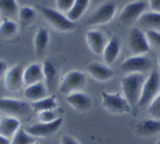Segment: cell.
I'll return each instance as SVG.
<instances>
[{"mask_svg":"<svg viewBox=\"0 0 160 144\" xmlns=\"http://www.w3.org/2000/svg\"><path fill=\"white\" fill-rule=\"evenodd\" d=\"M87 84L85 73L80 70H71L68 72L61 79L59 85L60 94L67 96L72 93L81 91Z\"/></svg>","mask_w":160,"mask_h":144,"instance_id":"5","label":"cell"},{"mask_svg":"<svg viewBox=\"0 0 160 144\" xmlns=\"http://www.w3.org/2000/svg\"><path fill=\"white\" fill-rule=\"evenodd\" d=\"M160 92V75L157 71H152L145 79L142 87L138 107L147 108L151 104Z\"/></svg>","mask_w":160,"mask_h":144,"instance_id":"4","label":"cell"},{"mask_svg":"<svg viewBox=\"0 0 160 144\" xmlns=\"http://www.w3.org/2000/svg\"><path fill=\"white\" fill-rule=\"evenodd\" d=\"M59 117L57 116V113L56 110H48L41 112L38 113V118L39 122H50L57 119Z\"/></svg>","mask_w":160,"mask_h":144,"instance_id":"32","label":"cell"},{"mask_svg":"<svg viewBox=\"0 0 160 144\" xmlns=\"http://www.w3.org/2000/svg\"><path fill=\"white\" fill-rule=\"evenodd\" d=\"M0 121H1V118H0Z\"/></svg>","mask_w":160,"mask_h":144,"instance_id":"41","label":"cell"},{"mask_svg":"<svg viewBox=\"0 0 160 144\" xmlns=\"http://www.w3.org/2000/svg\"><path fill=\"white\" fill-rule=\"evenodd\" d=\"M31 104L21 99L0 98V112L7 116H25L31 113Z\"/></svg>","mask_w":160,"mask_h":144,"instance_id":"7","label":"cell"},{"mask_svg":"<svg viewBox=\"0 0 160 144\" xmlns=\"http://www.w3.org/2000/svg\"><path fill=\"white\" fill-rule=\"evenodd\" d=\"M101 97L103 108L112 115H124L131 112L132 107L120 93L103 91Z\"/></svg>","mask_w":160,"mask_h":144,"instance_id":"3","label":"cell"},{"mask_svg":"<svg viewBox=\"0 0 160 144\" xmlns=\"http://www.w3.org/2000/svg\"><path fill=\"white\" fill-rule=\"evenodd\" d=\"M0 144H10V140L0 134Z\"/></svg>","mask_w":160,"mask_h":144,"instance_id":"37","label":"cell"},{"mask_svg":"<svg viewBox=\"0 0 160 144\" xmlns=\"http://www.w3.org/2000/svg\"><path fill=\"white\" fill-rule=\"evenodd\" d=\"M158 65H159V71H160V54L158 56Z\"/></svg>","mask_w":160,"mask_h":144,"instance_id":"38","label":"cell"},{"mask_svg":"<svg viewBox=\"0 0 160 144\" xmlns=\"http://www.w3.org/2000/svg\"><path fill=\"white\" fill-rule=\"evenodd\" d=\"M47 90L48 88L46 85L43 81H42L27 86L23 92V95L27 100L33 102L47 97Z\"/></svg>","mask_w":160,"mask_h":144,"instance_id":"20","label":"cell"},{"mask_svg":"<svg viewBox=\"0 0 160 144\" xmlns=\"http://www.w3.org/2000/svg\"><path fill=\"white\" fill-rule=\"evenodd\" d=\"M91 0H75L72 9L67 13V16L73 22H77L82 17L88 8Z\"/></svg>","mask_w":160,"mask_h":144,"instance_id":"24","label":"cell"},{"mask_svg":"<svg viewBox=\"0 0 160 144\" xmlns=\"http://www.w3.org/2000/svg\"><path fill=\"white\" fill-rule=\"evenodd\" d=\"M66 101L70 107L79 112H88L93 106V101L90 95L81 90L66 96Z\"/></svg>","mask_w":160,"mask_h":144,"instance_id":"13","label":"cell"},{"mask_svg":"<svg viewBox=\"0 0 160 144\" xmlns=\"http://www.w3.org/2000/svg\"><path fill=\"white\" fill-rule=\"evenodd\" d=\"M128 48L134 55H145L150 51V44L145 32L141 28L133 27L128 35Z\"/></svg>","mask_w":160,"mask_h":144,"instance_id":"9","label":"cell"},{"mask_svg":"<svg viewBox=\"0 0 160 144\" xmlns=\"http://www.w3.org/2000/svg\"><path fill=\"white\" fill-rule=\"evenodd\" d=\"M18 18L20 24L23 26H27L32 23L36 18V11L31 6H22L19 9Z\"/></svg>","mask_w":160,"mask_h":144,"instance_id":"26","label":"cell"},{"mask_svg":"<svg viewBox=\"0 0 160 144\" xmlns=\"http://www.w3.org/2000/svg\"><path fill=\"white\" fill-rule=\"evenodd\" d=\"M85 41L91 51L97 55H102L108 41L102 31L95 29L89 30L86 32Z\"/></svg>","mask_w":160,"mask_h":144,"instance_id":"15","label":"cell"},{"mask_svg":"<svg viewBox=\"0 0 160 144\" xmlns=\"http://www.w3.org/2000/svg\"><path fill=\"white\" fill-rule=\"evenodd\" d=\"M147 3L142 0H136L128 3L120 12L119 20L123 23L138 21L141 16L145 12Z\"/></svg>","mask_w":160,"mask_h":144,"instance_id":"11","label":"cell"},{"mask_svg":"<svg viewBox=\"0 0 160 144\" xmlns=\"http://www.w3.org/2000/svg\"><path fill=\"white\" fill-rule=\"evenodd\" d=\"M20 128V122L16 117L6 116L0 121V134L11 140Z\"/></svg>","mask_w":160,"mask_h":144,"instance_id":"19","label":"cell"},{"mask_svg":"<svg viewBox=\"0 0 160 144\" xmlns=\"http://www.w3.org/2000/svg\"><path fill=\"white\" fill-rule=\"evenodd\" d=\"M49 33L46 28L41 26L38 29L34 37V48L38 56L44 54L49 43Z\"/></svg>","mask_w":160,"mask_h":144,"instance_id":"21","label":"cell"},{"mask_svg":"<svg viewBox=\"0 0 160 144\" xmlns=\"http://www.w3.org/2000/svg\"><path fill=\"white\" fill-rule=\"evenodd\" d=\"M23 70L24 69L20 65H14L8 69L4 76V86L8 91L16 93L24 85Z\"/></svg>","mask_w":160,"mask_h":144,"instance_id":"12","label":"cell"},{"mask_svg":"<svg viewBox=\"0 0 160 144\" xmlns=\"http://www.w3.org/2000/svg\"><path fill=\"white\" fill-rule=\"evenodd\" d=\"M152 67V61L145 55H132L127 58L120 64L122 72L130 73H142L148 72Z\"/></svg>","mask_w":160,"mask_h":144,"instance_id":"10","label":"cell"},{"mask_svg":"<svg viewBox=\"0 0 160 144\" xmlns=\"http://www.w3.org/2000/svg\"><path fill=\"white\" fill-rule=\"evenodd\" d=\"M145 79L142 73H130L121 79L123 95L132 108L138 106Z\"/></svg>","mask_w":160,"mask_h":144,"instance_id":"1","label":"cell"},{"mask_svg":"<svg viewBox=\"0 0 160 144\" xmlns=\"http://www.w3.org/2000/svg\"><path fill=\"white\" fill-rule=\"evenodd\" d=\"M18 11L17 0H0V12L6 17H12L18 13Z\"/></svg>","mask_w":160,"mask_h":144,"instance_id":"29","label":"cell"},{"mask_svg":"<svg viewBox=\"0 0 160 144\" xmlns=\"http://www.w3.org/2000/svg\"><path fill=\"white\" fill-rule=\"evenodd\" d=\"M42 71H43V77L45 84L47 88H50L52 86L56 79L57 71L55 65L50 61H45L42 64Z\"/></svg>","mask_w":160,"mask_h":144,"instance_id":"27","label":"cell"},{"mask_svg":"<svg viewBox=\"0 0 160 144\" xmlns=\"http://www.w3.org/2000/svg\"><path fill=\"white\" fill-rule=\"evenodd\" d=\"M140 26L147 30H156L160 31V12H145L138 20Z\"/></svg>","mask_w":160,"mask_h":144,"instance_id":"22","label":"cell"},{"mask_svg":"<svg viewBox=\"0 0 160 144\" xmlns=\"http://www.w3.org/2000/svg\"><path fill=\"white\" fill-rule=\"evenodd\" d=\"M59 144H80L78 140L72 136L65 134L60 138Z\"/></svg>","mask_w":160,"mask_h":144,"instance_id":"34","label":"cell"},{"mask_svg":"<svg viewBox=\"0 0 160 144\" xmlns=\"http://www.w3.org/2000/svg\"><path fill=\"white\" fill-rule=\"evenodd\" d=\"M44 79L42 64L34 62L23 70V82L26 86L42 82Z\"/></svg>","mask_w":160,"mask_h":144,"instance_id":"18","label":"cell"},{"mask_svg":"<svg viewBox=\"0 0 160 144\" xmlns=\"http://www.w3.org/2000/svg\"><path fill=\"white\" fill-rule=\"evenodd\" d=\"M136 132L142 137H152L160 132V120L154 118H145L135 126Z\"/></svg>","mask_w":160,"mask_h":144,"instance_id":"16","label":"cell"},{"mask_svg":"<svg viewBox=\"0 0 160 144\" xmlns=\"http://www.w3.org/2000/svg\"><path fill=\"white\" fill-rule=\"evenodd\" d=\"M32 111L39 113L41 112L48 110H56L57 108V101L55 95H50L42 98L38 101L31 102Z\"/></svg>","mask_w":160,"mask_h":144,"instance_id":"23","label":"cell"},{"mask_svg":"<svg viewBox=\"0 0 160 144\" xmlns=\"http://www.w3.org/2000/svg\"><path fill=\"white\" fill-rule=\"evenodd\" d=\"M18 31V24L11 19L6 18L0 23V37L9 38L15 35Z\"/></svg>","mask_w":160,"mask_h":144,"instance_id":"25","label":"cell"},{"mask_svg":"<svg viewBox=\"0 0 160 144\" xmlns=\"http://www.w3.org/2000/svg\"><path fill=\"white\" fill-rule=\"evenodd\" d=\"M148 5L152 11L160 12V0H148Z\"/></svg>","mask_w":160,"mask_h":144,"instance_id":"35","label":"cell"},{"mask_svg":"<svg viewBox=\"0 0 160 144\" xmlns=\"http://www.w3.org/2000/svg\"><path fill=\"white\" fill-rule=\"evenodd\" d=\"M156 144H160V137H159V138L158 139L157 142H156Z\"/></svg>","mask_w":160,"mask_h":144,"instance_id":"39","label":"cell"},{"mask_svg":"<svg viewBox=\"0 0 160 144\" xmlns=\"http://www.w3.org/2000/svg\"><path fill=\"white\" fill-rule=\"evenodd\" d=\"M38 8L47 23L56 31L70 32L76 28V23L70 20L67 14L60 12L57 9L48 6H39Z\"/></svg>","mask_w":160,"mask_h":144,"instance_id":"2","label":"cell"},{"mask_svg":"<svg viewBox=\"0 0 160 144\" xmlns=\"http://www.w3.org/2000/svg\"><path fill=\"white\" fill-rule=\"evenodd\" d=\"M88 73L98 82H107L112 79L115 72L109 65L98 62H92L87 66Z\"/></svg>","mask_w":160,"mask_h":144,"instance_id":"14","label":"cell"},{"mask_svg":"<svg viewBox=\"0 0 160 144\" xmlns=\"http://www.w3.org/2000/svg\"><path fill=\"white\" fill-rule=\"evenodd\" d=\"M33 144H38V143H36V142H35V143H33Z\"/></svg>","mask_w":160,"mask_h":144,"instance_id":"40","label":"cell"},{"mask_svg":"<svg viewBox=\"0 0 160 144\" xmlns=\"http://www.w3.org/2000/svg\"><path fill=\"white\" fill-rule=\"evenodd\" d=\"M75 0H56V8L58 10L67 14L72 9Z\"/></svg>","mask_w":160,"mask_h":144,"instance_id":"33","label":"cell"},{"mask_svg":"<svg viewBox=\"0 0 160 144\" xmlns=\"http://www.w3.org/2000/svg\"><path fill=\"white\" fill-rule=\"evenodd\" d=\"M117 5L113 1L103 2L92 12L86 20L88 26H101L109 23L114 18L117 12Z\"/></svg>","mask_w":160,"mask_h":144,"instance_id":"6","label":"cell"},{"mask_svg":"<svg viewBox=\"0 0 160 144\" xmlns=\"http://www.w3.org/2000/svg\"><path fill=\"white\" fill-rule=\"evenodd\" d=\"M35 138L26 132L24 128L20 127L10 140V144H33Z\"/></svg>","mask_w":160,"mask_h":144,"instance_id":"28","label":"cell"},{"mask_svg":"<svg viewBox=\"0 0 160 144\" xmlns=\"http://www.w3.org/2000/svg\"><path fill=\"white\" fill-rule=\"evenodd\" d=\"M148 112L151 115V118L160 120V92L148 107Z\"/></svg>","mask_w":160,"mask_h":144,"instance_id":"31","label":"cell"},{"mask_svg":"<svg viewBox=\"0 0 160 144\" xmlns=\"http://www.w3.org/2000/svg\"><path fill=\"white\" fill-rule=\"evenodd\" d=\"M120 50H121V45H120V38L116 36L111 37L107 41L102 55L105 64L108 65L113 64L120 56Z\"/></svg>","mask_w":160,"mask_h":144,"instance_id":"17","label":"cell"},{"mask_svg":"<svg viewBox=\"0 0 160 144\" xmlns=\"http://www.w3.org/2000/svg\"><path fill=\"white\" fill-rule=\"evenodd\" d=\"M145 34L150 46L154 47L156 49L160 51V31L156 30H147Z\"/></svg>","mask_w":160,"mask_h":144,"instance_id":"30","label":"cell"},{"mask_svg":"<svg viewBox=\"0 0 160 144\" xmlns=\"http://www.w3.org/2000/svg\"><path fill=\"white\" fill-rule=\"evenodd\" d=\"M8 70V65L7 62L4 60L0 59V79L2 77H4L6 71Z\"/></svg>","mask_w":160,"mask_h":144,"instance_id":"36","label":"cell"},{"mask_svg":"<svg viewBox=\"0 0 160 144\" xmlns=\"http://www.w3.org/2000/svg\"><path fill=\"white\" fill-rule=\"evenodd\" d=\"M63 122L62 117H59L57 119L50 122H39L26 126L24 129L28 133L34 138H47L52 137L59 130Z\"/></svg>","mask_w":160,"mask_h":144,"instance_id":"8","label":"cell"}]
</instances>
